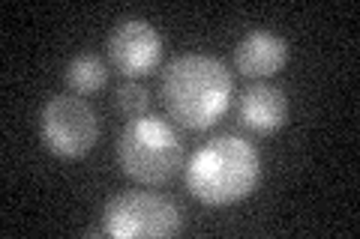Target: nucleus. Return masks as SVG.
<instances>
[{"instance_id": "f257e3e1", "label": "nucleus", "mask_w": 360, "mask_h": 239, "mask_svg": "<svg viewBox=\"0 0 360 239\" xmlns=\"http://www.w3.org/2000/svg\"><path fill=\"white\" fill-rule=\"evenodd\" d=\"M234 78L219 57L189 51L162 72V102L172 120L189 132L210 129L231 105Z\"/></svg>"}, {"instance_id": "423d86ee", "label": "nucleus", "mask_w": 360, "mask_h": 239, "mask_svg": "<svg viewBox=\"0 0 360 239\" xmlns=\"http://www.w3.org/2000/svg\"><path fill=\"white\" fill-rule=\"evenodd\" d=\"M105 51L115 69L123 78L150 75L162 60V36L150 21L144 18H123L105 36Z\"/></svg>"}, {"instance_id": "f03ea898", "label": "nucleus", "mask_w": 360, "mask_h": 239, "mask_svg": "<svg viewBox=\"0 0 360 239\" xmlns=\"http://www.w3.org/2000/svg\"><path fill=\"white\" fill-rule=\"evenodd\" d=\"M262 179V153L240 135H217L186 165V189L207 207H231L250 198Z\"/></svg>"}, {"instance_id": "6e6552de", "label": "nucleus", "mask_w": 360, "mask_h": 239, "mask_svg": "<svg viewBox=\"0 0 360 239\" xmlns=\"http://www.w3.org/2000/svg\"><path fill=\"white\" fill-rule=\"evenodd\" d=\"M288 60V42L274 30H250L234 48V66L246 78H270Z\"/></svg>"}, {"instance_id": "9d476101", "label": "nucleus", "mask_w": 360, "mask_h": 239, "mask_svg": "<svg viewBox=\"0 0 360 239\" xmlns=\"http://www.w3.org/2000/svg\"><path fill=\"white\" fill-rule=\"evenodd\" d=\"M115 105L120 114H127L129 120L141 117V114L150 111V90L141 81H135V78H123L115 90Z\"/></svg>"}, {"instance_id": "7ed1b4c3", "label": "nucleus", "mask_w": 360, "mask_h": 239, "mask_svg": "<svg viewBox=\"0 0 360 239\" xmlns=\"http://www.w3.org/2000/svg\"><path fill=\"white\" fill-rule=\"evenodd\" d=\"M117 162L123 174L135 183L162 186L184 162V141L168 120L141 114V117H132L120 132Z\"/></svg>"}, {"instance_id": "20e7f679", "label": "nucleus", "mask_w": 360, "mask_h": 239, "mask_svg": "<svg viewBox=\"0 0 360 239\" xmlns=\"http://www.w3.org/2000/svg\"><path fill=\"white\" fill-rule=\"evenodd\" d=\"M184 210L160 191H120L105 203L103 233L117 239H165L180 233Z\"/></svg>"}, {"instance_id": "39448f33", "label": "nucleus", "mask_w": 360, "mask_h": 239, "mask_svg": "<svg viewBox=\"0 0 360 239\" xmlns=\"http://www.w3.org/2000/svg\"><path fill=\"white\" fill-rule=\"evenodd\" d=\"M39 138L45 150L60 158H82L99 141V117L78 93L51 96L39 111Z\"/></svg>"}, {"instance_id": "0eeeda50", "label": "nucleus", "mask_w": 360, "mask_h": 239, "mask_svg": "<svg viewBox=\"0 0 360 239\" xmlns=\"http://www.w3.org/2000/svg\"><path fill=\"white\" fill-rule=\"evenodd\" d=\"M238 117L243 129H250L255 135H274L288 120V99L276 84L258 81L240 93Z\"/></svg>"}, {"instance_id": "1a4fd4ad", "label": "nucleus", "mask_w": 360, "mask_h": 239, "mask_svg": "<svg viewBox=\"0 0 360 239\" xmlns=\"http://www.w3.org/2000/svg\"><path fill=\"white\" fill-rule=\"evenodd\" d=\"M66 84H70L72 93L78 96H87V93H96L103 90L108 81V69H105V60L99 54H78L66 66Z\"/></svg>"}]
</instances>
